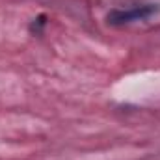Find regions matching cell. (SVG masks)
Returning a JSON list of instances; mask_svg holds the SVG:
<instances>
[{
    "instance_id": "6da1fadb",
    "label": "cell",
    "mask_w": 160,
    "mask_h": 160,
    "mask_svg": "<svg viewBox=\"0 0 160 160\" xmlns=\"http://www.w3.org/2000/svg\"><path fill=\"white\" fill-rule=\"evenodd\" d=\"M160 13V4H134L128 8H116L106 15V22L110 26H127L132 22H143Z\"/></svg>"
},
{
    "instance_id": "7a4b0ae2",
    "label": "cell",
    "mask_w": 160,
    "mask_h": 160,
    "mask_svg": "<svg viewBox=\"0 0 160 160\" xmlns=\"http://www.w3.org/2000/svg\"><path fill=\"white\" fill-rule=\"evenodd\" d=\"M45 26H47V17H45V15H39L38 19H34V21L30 22V32L36 34V36H39Z\"/></svg>"
}]
</instances>
